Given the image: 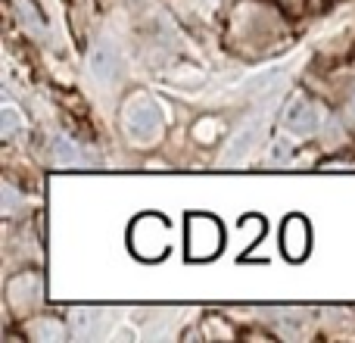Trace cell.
Segmentation results:
<instances>
[{
  "label": "cell",
  "instance_id": "1",
  "mask_svg": "<svg viewBox=\"0 0 355 343\" xmlns=\"http://www.w3.org/2000/svg\"><path fill=\"white\" fill-rule=\"evenodd\" d=\"M128 246L137 259H144V262H159V259L168 253V246H172V231H168L166 219H162V215H153V212L137 215V219L131 221Z\"/></svg>",
  "mask_w": 355,
  "mask_h": 343
},
{
  "label": "cell",
  "instance_id": "2",
  "mask_svg": "<svg viewBox=\"0 0 355 343\" xmlns=\"http://www.w3.org/2000/svg\"><path fill=\"white\" fill-rule=\"evenodd\" d=\"M122 128L128 131L131 141L137 144H153L162 137V128H166V119H162V110L156 100H150L147 94H137L128 103L122 106Z\"/></svg>",
  "mask_w": 355,
  "mask_h": 343
},
{
  "label": "cell",
  "instance_id": "3",
  "mask_svg": "<svg viewBox=\"0 0 355 343\" xmlns=\"http://www.w3.org/2000/svg\"><path fill=\"white\" fill-rule=\"evenodd\" d=\"M184 246H187L190 262H209L225 250V231L212 215L193 212L187 219V234H184Z\"/></svg>",
  "mask_w": 355,
  "mask_h": 343
},
{
  "label": "cell",
  "instance_id": "4",
  "mask_svg": "<svg viewBox=\"0 0 355 343\" xmlns=\"http://www.w3.org/2000/svg\"><path fill=\"white\" fill-rule=\"evenodd\" d=\"M87 69L100 85H116L122 75V53L112 41H97L87 53Z\"/></svg>",
  "mask_w": 355,
  "mask_h": 343
},
{
  "label": "cell",
  "instance_id": "5",
  "mask_svg": "<svg viewBox=\"0 0 355 343\" xmlns=\"http://www.w3.org/2000/svg\"><path fill=\"white\" fill-rule=\"evenodd\" d=\"M318 125H321V112L309 97H293L287 103V110H284V128H287L290 135L309 137L318 131Z\"/></svg>",
  "mask_w": 355,
  "mask_h": 343
},
{
  "label": "cell",
  "instance_id": "6",
  "mask_svg": "<svg viewBox=\"0 0 355 343\" xmlns=\"http://www.w3.org/2000/svg\"><path fill=\"white\" fill-rule=\"evenodd\" d=\"M309 244H312V231H309V221L302 215H290L281 228V250L290 262H300L306 259Z\"/></svg>",
  "mask_w": 355,
  "mask_h": 343
},
{
  "label": "cell",
  "instance_id": "7",
  "mask_svg": "<svg viewBox=\"0 0 355 343\" xmlns=\"http://www.w3.org/2000/svg\"><path fill=\"white\" fill-rule=\"evenodd\" d=\"M6 300H10V306L16 309V312L35 309L37 303H41V275H35V271L16 275L10 281V287H6Z\"/></svg>",
  "mask_w": 355,
  "mask_h": 343
},
{
  "label": "cell",
  "instance_id": "8",
  "mask_svg": "<svg viewBox=\"0 0 355 343\" xmlns=\"http://www.w3.org/2000/svg\"><path fill=\"white\" fill-rule=\"evenodd\" d=\"M262 125H265L262 119H256V122H252V125H246V128L240 131V135L231 141V147H227V153L221 156V162H227V166H234V162H240V160H243V156L250 153L252 147H256L259 135H262Z\"/></svg>",
  "mask_w": 355,
  "mask_h": 343
},
{
  "label": "cell",
  "instance_id": "9",
  "mask_svg": "<svg viewBox=\"0 0 355 343\" xmlns=\"http://www.w3.org/2000/svg\"><path fill=\"white\" fill-rule=\"evenodd\" d=\"M50 160L62 169H72V166H85V156H81V147L66 135H56L53 144H50Z\"/></svg>",
  "mask_w": 355,
  "mask_h": 343
},
{
  "label": "cell",
  "instance_id": "10",
  "mask_svg": "<svg viewBox=\"0 0 355 343\" xmlns=\"http://www.w3.org/2000/svg\"><path fill=\"white\" fill-rule=\"evenodd\" d=\"M12 10H16V16H19V25H22L28 35H37V37L44 35V16L31 0H12Z\"/></svg>",
  "mask_w": 355,
  "mask_h": 343
},
{
  "label": "cell",
  "instance_id": "11",
  "mask_svg": "<svg viewBox=\"0 0 355 343\" xmlns=\"http://www.w3.org/2000/svg\"><path fill=\"white\" fill-rule=\"evenodd\" d=\"M75 319V334H78V337H100V319H103V315L97 312V309H78V312L72 315Z\"/></svg>",
  "mask_w": 355,
  "mask_h": 343
},
{
  "label": "cell",
  "instance_id": "12",
  "mask_svg": "<svg viewBox=\"0 0 355 343\" xmlns=\"http://www.w3.org/2000/svg\"><path fill=\"white\" fill-rule=\"evenodd\" d=\"M31 334H35L37 343H62L66 340V328H62L56 319H41L35 328H31Z\"/></svg>",
  "mask_w": 355,
  "mask_h": 343
},
{
  "label": "cell",
  "instance_id": "13",
  "mask_svg": "<svg viewBox=\"0 0 355 343\" xmlns=\"http://www.w3.org/2000/svg\"><path fill=\"white\" fill-rule=\"evenodd\" d=\"M19 125H22V119H19V110L12 103H6L3 110H0V135L10 141V137L19 131Z\"/></svg>",
  "mask_w": 355,
  "mask_h": 343
},
{
  "label": "cell",
  "instance_id": "14",
  "mask_svg": "<svg viewBox=\"0 0 355 343\" xmlns=\"http://www.w3.org/2000/svg\"><path fill=\"white\" fill-rule=\"evenodd\" d=\"M16 206H19V190L12 184H3V215H12Z\"/></svg>",
  "mask_w": 355,
  "mask_h": 343
},
{
  "label": "cell",
  "instance_id": "15",
  "mask_svg": "<svg viewBox=\"0 0 355 343\" xmlns=\"http://www.w3.org/2000/svg\"><path fill=\"white\" fill-rule=\"evenodd\" d=\"M346 122L355 128V91L349 94V100H346Z\"/></svg>",
  "mask_w": 355,
  "mask_h": 343
},
{
  "label": "cell",
  "instance_id": "16",
  "mask_svg": "<svg viewBox=\"0 0 355 343\" xmlns=\"http://www.w3.org/2000/svg\"><path fill=\"white\" fill-rule=\"evenodd\" d=\"M206 3H215V0H206Z\"/></svg>",
  "mask_w": 355,
  "mask_h": 343
}]
</instances>
